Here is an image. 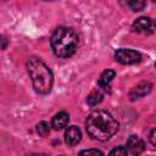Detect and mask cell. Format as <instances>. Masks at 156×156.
<instances>
[{
    "label": "cell",
    "mask_w": 156,
    "mask_h": 156,
    "mask_svg": "<svg viewBox=\"0 0 156 156\" xmlns=\"http://www.w3.org/2000/svg\"><path fill=\"white\" fill-rule=\"evenodd\" d=\"M132 30L134 33H139V34H152L155 30V24L154 21L150 17H139L133 24H132Z\"/></svg>",
    "instance_id": "5"
},
{
    "label": "cell",
    "mask_w": 156,
    "mask_h": 156,
    "mask_svg": "<svg viewBox=\"0 0 156 156\" xmlns=\"http://www.w3.org/2000/svg\"><path fill=\"white\" fill-rule=\"evenodd\" d=\"M7 44H9V40L6 39V37H4V35H0V49H1V50L6 49Z\"/></svg>",
    "instance_id": "16"
},
{
    "label": "cell",
    "mask_w": 156,
    "mask_h": 156,
    "mask_svg": "<svg viewBox=\"0 0 156 156\" xmlns=\"http://www.w3.org/2000/svg\"><path fill=\"white\" fill-rule=\"evenodd\" d=\"M27 69L34 90L39 94H49L54 84V76L51 69L38 57H30L27 61Z\"/></svg>",
    "instance_id": "2"
},
{
    "label": "cell",
    "mask_w": 156,
    "mask_h": 156,
    "mask_svg": "<svg viewBox=\"0 0 156 156\" xmlns=\"http://www.w3.org/2000/svg\"><path fill=\"white\" fill-rule=\"evenodd\" d=\"M102 98H104V95H102V93L100 90H94L88 95L87 102L90 106H95V105H98V104H100L102 101Z\"/></svg>",
    "instance_id": "11"
},
{
    "label": "cell",
    "mask_w": 156,
    "mask_h": 156,
    "mask_svg": "<svg viewBox=\"0 0 156 156\" xmlns=\"http://www.w3.org/2000/svg\"><path fill=\"white\" fill-rule=\"evenodd\" d=\"M127 154H128V151L124 146H117V147H115L110 151V155H122L123 156V155H127Z\"/></svg>",
    "instance_id": "14"
},
{
    "label": "cell",
    "mask_w": 156,
    "mask_h": 156,
    "mask_svg": "<svg viewBox=\"0 0 156 156\" xmlns=\"http://www.w3.org/2000/svg\"><path fill=\"white\" fill-rule=\"evenodd\" d=\"M152 89V84L150 82H140L139 84H136L130 91H129V98L130 100H136V99H140L145 95H147Z\"/></svg>",
    "instance_id": "6"
},
{
    "label": "cell",
    "mask_w": 156,
    "mask_h": 156,
    "mask_svg": "<svg viewBox=\"0 0 156 156\" xmlns=\"http://www.w3.org/2000/svg\"><path fill=\"white\" fill-rule=\"evenodd\" d=\"M126 2L133 11H141L145 7V0H126Z\"/></svg>",
    "instance_id": "12"
},
{
    "label": "cell",
    "mask_w": 156,
    "mask_h": 156,
    "mask_svg": "<svg viewBox=\"0 0 156 156\" xmlns=\"http://www.w3.org/2000/svg\"><path fill=\"white\" fill-rule=\"evenodd\" d=\"M115 76H116V73H115V71H112V69H106V71H104L102 74H101L100 78H99V80H98V85H99L102 90L110 93V91H111L110 83H111V80L115 78Z\"/></svg>",
    "instance_id": "9"
},
{
    "label": "cell",
    "mask_w": 156,
    "mask_h": 156,
    "mask_svg": "<svg viewBox=\"0 0 156 156\" xmlns=\"http://www.w3.org/2000/svg\"><path fill=\"white\" fill-rule=\"evenodd\" d=\"M155 134H156V130H155V128H154V129H151V132H150V136H149V139H150V143H151V145H152V146H155V145H156Z\"/></svg>",
    "instance_id": "17"
},
{
    "label": "cell",
    "mask_w": 156,
    "mask_h": 156,
    "mask_svg": "<svg viewBox=\"0 0 156 156\" xmlns=\"http://www.w3.org/2000/svg\"><path fill=\"white\" fill-rule=\"evenodd\" d=\"M68 121H69V116H68V113L65 112V111H61V112L56 113V115L52 117L51 127H52L55 130L63 129L65 127H67Z\"/></svg>",
    "instance_id": "10"
},
{
    "label": "cell",
    "mask_w": 156,
    "mask_h": 156,
    "mask_svg": "<svg viewBox=\"0 0 156 156\" xmlns=\"http://www.w3.org/2000/svg\"><path fill=\"white\" fill-rule=\"evenodd\" d=\"M51 49L57 57H71L78 45V35L76 32L67 27H58L50 39Z\"/></svg>",
    "instance_id": "3"
},
{
    "label": "cell",
    "mask_w": 156,
    "mask_h": 156,
    "mask_svg": "<svg viewBox=\"0 0 156 156\" xmlns=\"http://www.w3.org/2000/svg\"><path fill=\"white\" fill-rule=\"evenodd\" d=\"M37 132L39 133V135H41V136H46V135H49V133H50V128H49V124L46 123V122H39L38 124H37Z\"/></svg>",
    "instance_id": "13"
},
{
    "label": "cell",
    "mask_w": 156,
    "mask_h": 156,
    "mask_svg": "<svg viewBox=\"0 0 156 156\" xmlns=\"http://www.w3.org/2000/svg\"><path fill=\"white\" fill-rule=\"evenodd\" d=\"M127 151L130 155H139L145 150V143L136 135H130L127 140Z\"/></svg>",
    "instance_id": "7"
},
{
    "label": "cell",
    "mask_w": 156,
    "mask_h": 156,
    "mask_svg": "<svg viewBox=\"0 0 156 156\" xmlns=\"http://www.w3.org/2000/svg\"><path fill=\"white\" fill-rule=\"evenodd\" d=\"M115 60L122 65H135L140 62L141 55L132 49H118L115 52Z\"/></svg>",
    "instance_id": "4"
},
{
    "label": "cell",
    "mask_w": 156,
    "mask_h": 156,
    "mask_svg": "<svg viewBox=\"0 0 156 156\" xmlns=\"http://www.w3.org/2000/svg\"><path fill=\"white\" fill-rule=\"evenodd\" d=\"M82 139V133L80 129L76 126H69L65 130V141L68 146H74L77 145Z\"/></svg>",
    "instance_id": "8"
},
{
    "label": "cell",
    "mask_w": 156,
    "mask_h": 156,
    "mask_svg": "<svg viewBox=\"0 0 156 156\" xmlns=\"http://www.w3.org/2000/svg\"><path fill=\"white\" fill-rule=\"evenodd\" d=\"M45 1H52V0H45Z\"/></svg>",
    "instance_id": "18"
},
{
    "label": "cell",
    "mask_w": 156,
    "mask_h": 156,
    "mask_svg": "<svg viewBox=\"0 0 156 156\" xmlns=\"http://www.w3.org/2000/svg\"><path fill=\"white\" fill-rule=\"evenodd\" d=\"M80 155H104V152L98 149H88V150L80 151Z\"/></svg>",
    "instance_id": "15"
},
{
    "label": "cell",
    "mask_w": 156,
    "mask_h": 156,
    "mask_svg": "<svg viewBox=\"0 0 156 156\" xmlns=\"http://www.w3.org/2000/svg\"><path fill=\"white\" fill-rule=\"evenodd\" d=\"M85 128L93 139L105 141L117 132L118 123L110 112L105 110H95L87 117Z\"/></svg>",
    "instance_id": "1"
}]
</instances>
